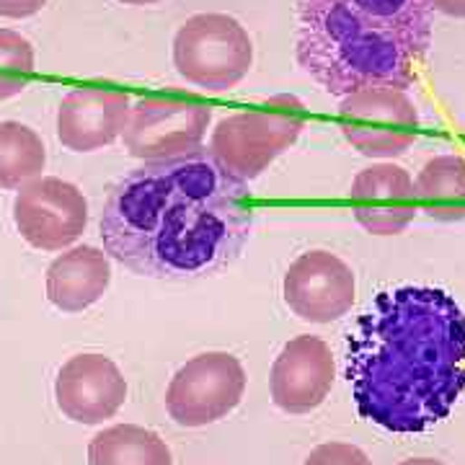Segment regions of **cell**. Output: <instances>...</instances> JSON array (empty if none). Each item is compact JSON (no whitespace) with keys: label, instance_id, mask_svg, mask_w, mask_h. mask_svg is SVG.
<instances>
[{"label":"cell","instance_id":"cell-14","mask_svg":"<svg viewBox=\"0 0 465 465\" xmlns=\"http://www.w3.org/2000/svg\"><path fill=\"white\" fill-rule=\"evenodd\" d=\"M133 99L106 88H73L57 112V137L67 150L94 153L122 137Z\"/></svg>","mask_w":465,"mask_h":465},{"label":"cell","instance_id":"cell-5","mask_svg":"<svg viewBox=\"0 0 465 465\" xmlns=\"http://www.w3.org/2000/svg\"><path fill=\"white\" fill-rule=\"evenodd\" d=\"M173 65L186 84L225 94L249 75L253 45L241 21L228 14H197L173 36Z\"/></svg>","mask_w":465,"mask_h":465},{"label":"cell","instance_id":"cell-3","mask_svg":"<svg viewBox=\"0 0 465 465\" xmlns=\"http://www.w3.org/2000/svg\"><path fill=\"white\" fill-rule=\"evenodd\" d=\"M300 67L331 96L409 91L432 45V0H298Z\"/></svg>","mask_w":465,"mask_h":465},{"label":"cell","instance_id":"cell-6","mask_svg":"<svg viewBox=\"0 0 465 465\" xmlns=\"http://www.w3.org/2000/svg\"><path fill=\"white\" fill-rule=\"evenodd\" d=\"M246 393V370L228 351H207L176 370L166 409L182 427H207L231 414Z\"/></svg>","mask_w":465,"mask_h":465},{"label":"cell","instance_id":"cell-24","mask_svg":"<svg viewBox=\"0 0 465 465\" xmlns=\"http://www.w3.org/2000/svg\"><path fill=\"white\" fill-rule=\"evenodd\" d=\"M124 5H153V3H161V0H119Z\"/></svg>","mask_w":465,"mask_h":465},{"label":"cell","instance_id":"cell-2","mask_svg":"<svg viewBox=\"0 0 465 465\" xmlns=\"http://www.w3.org/2000/svg\"><path fill=\"white\" fill-rule=\"evenodd\" d=\"M347 381L362 419L388 432H424L465 391V313L440 287L381 292L347 341Z\"/></svg>","mask_w":465,"mask_h":465},{"label":"cell","instance_id":"cell-9","mask_svg":"<svg viewBox=\"0 0 465 465\" xmlns=\"http://www.w3.org/2000/svg\"><path fill=\"white\" fill-rule=\"evenodd\" d=\"M21 238L39 251L70 249L88 225V202L75 183L39 176L24 183L14 202Z\"/></svg>","mask_w":465,"mask_h":465},{"label":"cell","instance_id":"cell-11","mask_svg":"<svg viewBox=\"0 0 465 465\" xmlns=\"http://www.w3.org/2000/svg\"><path fill=\"white\" fill-rule=\"evenodd\" d=\"M336 365L329 344L318 336H295L272 365V401L284 414H308L329 399Z\"/></svg>","mask_w":465,"mask_h":465},{"label":"cell","instance_id":"cell-17","mask_svg":"<svg viewBox=\"0 0 465 465\" xmlns=\"http://www.w3.org/2000/svg\"><path fill=\"white\" fill-rule=\"evenodd\" d=\"M88 465H173V458L153 430L116 424L91 440Z\"/></svg>","mask_w":465,"mask_h":465},{"label":"cell","instance_id":"cell-20","mask_svg":"<svg viewBox=\"0 0 465 465\" xmlns=\"http://www.w3.org/2000/svg\"><path fill=\"white\" fill-rule=\"evenodd\" d=\"M302 465H372V460L365 455V450L349 442H326L311 450Z\"/></svg>","mask_w":465,"mask_h":465},{"label":"cell","instance_id":"cell-16","mask_svg":"<svg viewBox=\"0 0 465 465\" xmlns=\"http://www.w3.org/2000/svg\"><path fill=\"white\" fill-rule=\"evenodd\" d=\"M419 207L440 223L465 220V161L437 155L427 161L414 182Z\"/></svg>","mask_w":465,"mask_h":465},{"label":"cell","instance_id":"cell-21","mask_svg":"<svg viewBox=\"0 0 465 465\" xmlns=\"http://www.w3.org/2000/svg\"><path fill=\"white\" fill-rule=\"evenodd\" d=\"M47 5V0H0V18H32Z\"/></svg>","mask_w":465,"mask_h":465},{"label":"cell","instance_id":"cell-1","mask_svg":"<svg viewBox=\"0 0 465 465\" xmlns=\"http://www.w3.org/2000/svg\"><path fill=\"white\" fill-rule=\"evenodd\" d=\"M253 228L246 183L210 150L133 168L101 213L104 251L150 280L192 282L241 259Z\"/></svg>","mask_w":465,"mask_h":465},{"label":"cell","instance_id":"cell-19","mask_svg":"<svg viewBox=\"0 0 465 465\" xmlns=\"http://www.w3.org/2000/svg\"><path fill=\"white\" fill-rule=\"evenodd\" d=\"M34 75V47L26 36L0 29V101L18 96Z\"/></svg>","mask_w":465,"mask_h":465},{"label":"cell","instance_id":"cell-15","mask_svg":"<svg viewBox=\"0 0 465 465\" xmlns=\"http://www.w3.org/2000/svg\"><path fill=\"white\" fill-rule=\"evenodd\" d=\"M109 282V253L96 246H73L47 269V300L63 313H81L104 298Z\"/></svg>","mask_w":465,"mask_h":465},{"label":"cell","instance_id":"cell-23","mask_svg":"<svg viewBox=\"0 0 465 465\" xmlns=\"http://www.w3.org/2000/svg\"><path fill=\"white\" fill-rule=\"evenodd\" d=\"M401 465H445L442 460H434V458H411V460H403Z\"/></svg>","mask_w":465,"mask_h":465},{"label":"cell","instance_id":"cell-12","mask_svg":"<svg viewBox=\"0 0 465 465\" xmlns=\"http://www.w3.org/2000/svg\"><path fill=\"white\" fill-rule=\"evenodd\" d=\"M54 399L70 421L101 424L124 406L127 381L109 357L78 354L60 367Z\"/></svg>","mask_w":465,"mask_h":465},{"label":"cell","instance_id":"cell-7","mask_svg":"<svg viewBox=\"0 0 465 465\" xmlns=\"http://www.w3.org/2000/svg\"><path fill=\"white\" fill-rule=\"evenodd\" d=\"M339 127L349 145L362 155L391 161L414 145L419 112L406 91L370 88L341 99Z\"/></svg>","mask_w":465,"mask_h":465},{"label":"cell","instance_id":"cell-18","mask_svg":"<svg viewBox=\"0 0 465 465\" xmlns=\"http://www.w3.org/2000/svg\"><path fill=\"white\" fill-rule=\"evenodd\" d=\"M47 150L42 137L21 122H0V189H21L42 176Z\"/></svg>","mask_w":465,"mask_h":465},{"label":"cell","instance_id":"cell-4","mask_svg":"<svg viewBox=\"0 0 465 465\" xmlns=\"http://www.w3.org/2000/svg\"><path fill=\"white\" fill-rule=\"evenodd\" d=\"M272 109L223 116L210 134V155L238 182H253L305 130L302 101L295 96L269 99Z\"/></svg>","mask_w":465,"mask_h":465},{"label":"cell","instance_id":"cell-22","mask_svg":"<svg viewBox=\"0 0 465 465\" xmlns=\"http://www.w3.org/2000/svg\"><path fill=\"white\" fill-rule=\"evenodd\" d=\"M432 11L452 18H465V0H432Z\"/></svg>","mask_w":465,"mask_h":465},{"label":"cell","instance_id":"cell-13","mask_svg":"<svg viewBox=\"0 0 465 465\" xmlns=\"http://www.w3.org/2000/svg\"><path fill=\"white\" fill-rule=\"evenodd\" d=\"M349 200L354 220L372 235H399L419 213L411 173L391 161L362 168L351 182Z\"/></svg>","mask_w":465,"mask_h":465},{"label":"cell","instance_id":"cell-10","mask_svg":"<svg viewBox=\"0 0 465 465\" xmlns=\"http://www.w3.org/2000/svg\"><path fill=\"white\" fill-rule=\"evenodd\" d=\"M284 302L308 323H331L354 305V272L331 251H305L284 274Z\"/></svg>","mask_w":465,"mask_h":465},{"label":"cell","instance_id":"cell-8","mask_svg":"<svg viewBox=\"0 0 465 465\" xmlns=\"http://www.w3.org/2000/svg\"><path fill=\"white\" fill-rule=\"evenodd\" d=\"M213 112L200 101L148 96L133 104L122 133L124 148L145 163L182 158L202 148Z\"/></svg>","mask_w":465,"mask_h":465}]
</instances>
